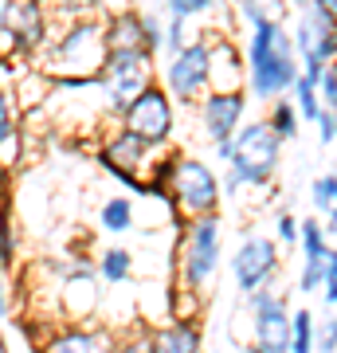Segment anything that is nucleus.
Returning a JSON list of instances; mask_svg holds the SVG:
<instances>
[{
	"label": "nucleus",
	"mask_w": 337,
	"mask_h": 353,
	"mask_svg": "<svg viewBox=\"0 0 337 353\" xmlns=\"http://www.w3.org/2000/svg\"><path fill=\"white\" fill-rule=\"evenodd\" d=\"M310 204H314V212L325 216L329 208L337 204V173H322V176H314L310 181Z\"/></svg>",
	"instance_id": "obj_25"
},
{
	"label": "nucleus",
	"mask_w": 337,
	"mask_h": 353,
	"mask_svg": "<svg viewBox=\"0 0 337 353\" xmlns=\"http://www.w3.org/2000/svg\"><path fill=\"white\" fill-rule=\"evenodd\" d=\"M188 39H192V36H188V20H185V16H169V24H165V51H161V55H176Z\"/></svg>",
	"instance_id": "obj_28"
},
{
	"label": "nucleus",
	"mask_w": 337,
	"mask_h": 353,
	"mask_svg": "<svg viewBox=\"0 0 337 353\" xmlns=\"http://www.w3.org/2000/svg\"><path fill=\"white\" fill-rule=\"evenodd\" d=\"M141 48L153 55L165 51V20L157 12H141Z\"/></svg>",
	"instance_id": "obj_27"
},
{
	"label": "nucleus",
	"mask_w": 337,
	"mask_h": 353,
	"mask_svg": "<svg viewBox=\"0 0 337 353\" xmlns=\"http://www.w3.org/2000/svg\"><path fill=\"white\" fill-rule=\"evenodd\" d=\"M247 102H251L247 90H208L200 99V130H204V138L212 141V145L232 138L243 126Z\"/></svg>",
	"instance_id": "obj_12"
},
{
	"label": "nucleus",
	"mask_w": 337,
	"mask_h": 353,
	"mask_svg": "<svg viewBox=\"0 0 337 353\" xmlns=\"http://www.w3.org/2000/svg\"><path fill=\"white\" fill-rule=\"evenodd\" d=\"M314 8H322V12H334L337 16V0H310Z\"/></svg>",
	"instance_id": "obj_41"
},
{
	"label": "nucleus",
	"mask_w": 337,
	"mask_h": 353,
	"mask_svg": "<svg viewBox=\"0 0 337 353\" xmlns=\"http://www.w3.org/2000/svg\"><path fill=\"white\" fill-rule=\"evenodd\" d=\"M278 161H283V141L271 126H267V118L259 122H243V126L232 134V157H227V169L251 185V189H263V185H271L278 173Z\"/></svg>",
	"instance_id": "obj_4"
},
{
	"label": "nucleus",
	"mask_w": 337,
	"mask_h": 353,
	"mask_svg": "<svg viewBox=\"0 0 337 353\" xmlns=\"http://www.w3.org/2000/svg\"><path fill=\"white\" fill-rule=\"evenodd\" d=\"M322 279H325V263H302L298 287L294 290H302V294H318V290H322Z\"/></svg>",
	"instance_id": "obj_32"
},
{
	"label": "nucleus",
	"mask_w": 337,
	"mask_h": 353,
	"mask_svg": "<svg viewBox=\"0 0 337 353\" xmlns=\"http://www.w3.org/2000/svg\"><path fill=\"white\" fill-rule=\"evenodd\" d=\"M102 334L99 330H79V326H71V330H63V334H55V338L48 341V350H55V353H87V350H102Z\"/></svg>",
	"instance_id": "obj_22"
},
{
	"label": "nucleus",
	"mask_w": 337,
	"mask_h": 353,
	"mask_svg": "<svg viewBox=\"0 0 337 353\" xmlns=\"http://www.w3.org/2000/svg\"><path fill=\"white\" fill-rule=\"evenodd\" d=\"M106 48H141V12L138 8H125V12L106 16Z\"/></svg>",
	"instance_id": "obj_18"
},
{
	"label": "nucleus",
	"mask_w": 337,
	"mask_h": 353,
	"mask_svg": "<svg viewBox=\"0 0 337 353\" xmlns=\"http://www.w3.org/2000/svg\"><path fill=\"white\" fill-rule=\"evenodd\" d=\"M150 185H165L169 196H173V204H176V212L188 216V220L192 216L220 212V201H224L220 176L200 161V157H173L169 165L157 169V181H150Z\"/></svg>",
	"instance_id": "obj_3"
},
{
	"label": "nucleus",
	"mask_w": 337,
	"mask_h": 353,
	"mask_svg": "<svg viewBox=\"0 0 337 353\" xmlns=\"http://www.w3.org/2000/svg\"><path fill=\"white\" fill-rule=\"evenodd\" d=\"M325 236H337V204L325 212Z\"/></svg>",
	"instance_id": "obj_40"
},
{
	"label": "nucleus",
	"mask_w": 337,
	"mask_h": 353,
	"mask_svg": "<svg viewBox=\"0 0 337 353\" xmlns=\"http://www.w3.org/2000/svg\"><path fill=\"white\" fill-rule=\"evenodd\" d=\"M298 248H302V263H325V255H329V236H325L322 220H302Z\"/></svg>",
	"instance_id": "obj_21"
},
{
	"label": "nucleus",
	"mask_w": 337,
	"mask_h": 353,
	"mask_svg": "<svg viewBox=\"0 0 337 353\" xmlns=\"http://www.w3.org/2000/svg\"><path fill=\"white\" fill-rule=\"evenodd\" d=\"M153 59L157 55L145 48H110L106 51V63L99 71V87L106 90V106H110L114 118H122L130 99H138L150 83H157Z\"/></svg>",
	"instance_id": "obj_6"
},
{
	"label": "nucleus",
	"mask_w": 337,
	"mask_h": 353,
	"mask_svg": "<svg viewBox=\"0 0 337 353\" xmlns=\"http://www.w3.org/2000/svg\"><path fill=\"white\" fill-rule=\"evenodd\" d=\"M12 259H16V232H12L8 212H0V263L8 267Z\"/></svg>",
	"instance_id": "obj_35"
},
{
	"label": "nucleus",
	"mask_w": 337,
	"mask_h": 353,
	"mask_svg": "<svg viewBox=\"0 0 337 353\" xmlns=\"http://www.w3.org/2000/svg\"><path fill=\"white\" fill-rule=\"evenodd\" d=\"M267 16H271V8H267V4H263V0H239V20H243V24H259V20H267Z\"/></svg>",
	"instance_id": "obj_37"
},
{
	"label": "nucleus",
	"mask_w": 337,
	"mask_h": 353,
	"mask_svg": "<svg viewBox=\"0 0 337 353\" xmlns=\"http://www.w3.org/2000/svg\"><path fill=\"white\" fill-rule=\"evenodd\" d=\"M224 255V228L220 216H192L185 228V243H181V287L185 294H204L212 283L216 267Z\"/></svg>",
	"instance_id": "obj_5"
},
{
	"label": "nucleus",
	"mask_w": 337,
	"mask_h": 353,
	"mask_svg": "<svg viewBox=\"0 0 337 353\" xmlns=\"http://www.w3.org/2000/svg\"><path fill=\"white\" fill-rule=\"evenodd\" d=\"M302 75V59L278 16H267L251 24L247 39V94L255 102H271L278 94H290L294 79Z\"/></svg>",
	"instance_id": "obj_1"
},
{
	"label": "nucleus",
	"mask_w": 337,
	"mask_h": 353,
	"mask_svg": "<svg viewBox=\"0 0 337 353\" xmlns=\"http://www.w3.org/2000/svg\"><path fill=\"white\" fill-rule=\"evenodd\" d=\"M94 271H99L102 283L118 287V283H125V279L134 275V255L125 252V248H106V252H99V263H94Z\"/></svg>",
	"instance_id": "obj_20"
},
{
	"label": "nucleus",
	"mask_w": 337,
	"mask_h": 353,
	"mask_svg": "<svg viewBox=\"0 0 337 353\" xmlns=\"http://www.w3.org/2000/svg\"><path fill=\"white\" fill-rule=\"evenodd\" d=\"M243 189H247V185H243V181H239V176L232 173V169H227V176L220 181V192H224V196H239Z\"/></svg>",
	"instance_id": "obj_38"
},
{
	"label": "nucleus",
	"mask_w": 337,
	"mask_h": 353,
	"mask_svg": "<svg viewBox=\"0 0 337 353\" xmlns=\"http://www.w3.org/2000/svg\"><path fill=\"white\" fill-rule=\"evenodd\" d=\"M212 8H216V0H165V12L169 16H185V20L208 16Z\"/></svg>",
	"instance_id": "obj_29"
},
{
	"label": "nucleus",
	"mask_w": 337,
	"mask_h": 353,
	"mask_svg": "<svg viewBox=\"0 0 337 353\" xmlns=\"http://www.w3.org/2000/svg\"><path fill=\"white\" fill-rule=\"evenodd\" d=\"M106 51L110 48H106L102 24L90 16H79L48 48L39 71H48V79H63V83H94L102 63H106Z\"/></svg>",
	"instance_id": "obj_2"
},
{
	"label": "nucleus",
	"mask_w": 337,
	"mask_h": 353,
	"mask_svg": "<svg viewBox=\"0 0 337 353\" xmlns=\"http://www.w3.org/2000/svg\"><path fill=\"white\" fill-rule=\"evenodd\" d=\"M247 59L224 36H208V90H243Z\"/></svg>",
	"instance_id": "obj_14"
},
{
	"label": "nucleus",
	"mask_w": 337,
	"mask_h": 353,
	"mask_svg": "<svg viewBox=\"0 0 337 353\" xmlns=\"http://www.w3.org/2000/svg\"><path fill=\"white\" fill-rule=\"evenodd\" d=\"M314 350H337V314H325V322H314Z\"/></svg>",
	"instance_id": "obj_33"
},
{
	"label": "nucleus",
	"mask_w": 337,
	"mask_h": 353,
	"mask_svg": "<svg viewBox=\"0 0 337 353\" xmlns=\"http://www.w3.org/2000/svg\"><path fill=\"white\" fill-rule=\"evenodd\" d=\"M322 299H325V306H337V248H329V255H325V279H322Z\"/></svg>",
	"instance_id": "obj_34"
},
{
	"label": "nucleus",
	"mask_w": 337,
	"mask_h": 353,
	"mask_svg": "<svg viewBox=\"0 0 337 353\" xmlns=\"http://www.w3.org/2000/svg\"><path fill=\"white\" fill-rule=\"evenodd\" d=\"M99 224L106 228V232H114V236L130 232V228H134V204L125 201V196H110V201L99 208Z\"/></svg>",
	"instance_id": "obj_23"
},
{
	"label": "nucleus",
	"mask_w": 337,
	"mask_h": 353,
	"mask_svg": "<svg viewBox=\"0 0 337 353\" xmlns=\"http://www.w3.org/2000/svg\"><path fill=\"white\" fill-rule=\"evenodd\" d=\"M290 4H294V8H306V4H310V0H290Z\"/></svg>",
	"instance_id": "obj_42"
},
{
	"label": "nucleus",
	"mask_w": 337,
	"mask_h": 353,
	"mask_svg": "<svg viewBox=\"0 0 337 353\" xmlns=\"http://www.w3.org/2000/svg\"><path fill=\"white\" fill-rule=\"evenodd\" d=\"M150 153H153V145H145L138 134H130V130L122 126L110 141H106V145H102L99 165L106 169V173L118 176L125 189L150 192V181H145V165H150Z\"/></svg>",
	"instance_id": "obj_11"
},
{
	"label": "nucleus",
	"mask_w": 337,
	"mask_h": 353,
	"mask_svg": "<svg viewBox=\"0 0 337 353\" xmlns=\"http://www.w3.org/2000/svg\"><path fill=\"white\" fill-rule=\"evenodd\" d=\"M173 102H185V106H196L204 94H208V36H192L185 48L169 55V63L161 67V79H157Z\"/></svg>",
	"instance_id": "obj_8"
},
{
	"label": "nucleus",
	"mask_w": 337,
	"mask_h": 353,
	"mask_svg": "<svg viewBox=\"0 0 337 353\" xmlns=\"http://www.w3.org/2000/svg\"><path fill=\"white\" fill-rule=\"evenodd\" d=\"M20 161V122H16V99L0 87V169Z\"/></svg>",
	"instance_id": "obj_17"
},
{
	"label": "nucleus",
	"mask_w": 337,
	"mask_h": 353,
	"mask_svg": "<svg viewBox=\"0 0 337 353\" xmlns=\"http://www.w3.org/2000/svg\"><path fill=\"white\" fill-rule=\"evenodd\" d=\"M298 232H302V220L294 212H278V220H275V236H278V243L283 248H294L298 243Z\"/></svg>",
	"instance_id": "obj_31"
},
{
	"label": "nucleus",
	"mask_w": 337,
	"mask_h": 353,
	"mask_svg": "<svg viewBox=\"0 0 337 353\" xmlns=\"http://www.w3.org/2000/svg\"><path fill=\"white\" fill-rule=\"evenodd\" d=\"M251 306V330H255V345L267 353H287L290 350V306L287 294L271 287H259L247 294Z\"/></svg>",
	"instance_id": "obj_9"
},
{
	"label": "nucleus",
	"mask_w": 337,
	"mask_h": 353,
	"mask_svg": "<svg viewBox=\"0 0 337 353\" xmlns=\"http://www.w3.org/2000/svg\"><path fill=\"white\" fill-rule=\"evenodd\" d=\"M314 126H318V141H322V145H334L337 141V110L322 106V114L314 118Z\"/></svg>",
	"instance_id": "obj_36"
},
{
	"label": "nucleus",
	"mask_w": 337,
	"mask_h": 353,
	"mask_svg": "<svg viewBox=\"0 0 337 353\" xmlns=\"http://www.w3.org/2000/svg\"><path fill=\"white\" fill-rule=\"evenodd\" d=\"M318 94H322V106L337 110V59H329V63H325L322 79H318Z\"/></svg>",
	"instance_id": "obj_30"
},
{
	"label": "nucleus",
	"mask_w": 337,
	"mask_h": 353,
	"mask_svg": "<svg viewBox=\"0 0 337 353\" xmlns=\"http://www.w3.org/2000/svg\"><path fill=\"white\" fill-rule=\"evenodd\" d=\"M200 345H204V334H200L192 318H176V322H169L165 330L153 334V350H165V353H192Z\"/></svg>",
	"instance_id": "obj_16"
},
{
	"label": "nucleus",
	"mask_w": 337,
	"mask_h": 353,
	"mask_svg": "<svg viewBox=\"0 0 337 353\" xmlns=\"http://www.w3.org/2000/svg\"><path fill=\"white\" fill-rule=\"evenodd\" d=\"M267 126L278 134V141H294V138H298L302 114H298V106H294L290 94H278V99L267 102Z\"/></svg>",
	"instance_id": "obj_19"
},
{
	"label": "nucleus",
	"mask_w": 337,
	"mask_h": 353,
	"mask_svg": "<svg viewBox=\"0 0 337 353\" xmlns=\"http://www.w3.org/2000/svg\"><path fill=\"white\" fill-rule=\"evenodd\" d=\"M130 134H138L145 145L161 150L173 141V130H176V110H173V94L161 87V83H150L141 90L138 99H130V106L122 110L118 118Z\"/></svg>",
	"instance_id": "obj_7"
},
{
	"label": "nucleus",
	"mask_w": 337,
	"mask_h": 353,
	"mask_svg": "<svg viewBox=\"0 0 337 353\" xmlns=\"http://www.w3.org/2000/svg\"><path fill=\"white\" fill-rule=\"evenodd\" d=\"M290 350L294 353L314 350V314L310 310H294L290 314Z\"/></svg>",
	"instance_id": "obj_26"
},
{
	"label": "nucleus",
	"mask_w": 337,
	"mask_h": 353,
	"mask_svg": "<svg viewBox=\"0 0 337 353\" xmlns=\"http://www.w3.org/2000/svg\"><path fill=\"white\" fill-rule=\"evenodd\" d=\"M278 263H283V255H278L275 240H267V236H247V240L236 248V255H232V283H236V290L247 299L251 290L275 283Z\"/></svg>",
	"instance_id": "obj_10"
},
{
	"label": "nucleus",
	"mask_w": 337,
	"mask_h": 353,
	"mask_svg": "<svg viewBox=\"0 0 337 353\" xmlns=\"http://www.w3.org/2000/svg\"><path fill=\"white\" fill-rule=\"evenodd\" d=\"M290 99H294V106H298V114L306 118V122H314V118L322 114V94H318V83H314V79H306V75L294 79Z\"/></svg>",
	"instance_id": "obj_24"
},
{
	"label": "nucleus",
	"mask_w": 337,
	"mask_h": 353,
	"mask_svg": "<svg viewBox=\"0 0 337 353\" xmlns=\"http://www.w3.org/2000/svg\"><path fill=\"white\" fill-rule=\"evenodd\" d=\"M94 267L79 263L75 271H63V310L75 318V322H87L94 310H99V287H94Z\"/></svg>",
	"instance_id": "obj_15"
},
{
	"label": "nucleus",
	"mask_w": 337,
	"mask_h": 353,
	"mask_svg": "<svg viewBox=\"0 0 337 353\" xmlns=\"http://www.w3.org/2000/svg\"><path fill=\"white\" fill-rule=\"evenodd\" d=\"M0 322H8V287H4V275H0Z\"/></svg>",
	"instance_id": "obj_39"
},
{
	"label": "nucleus",
	"mask_w": 337,
	"mask_h": 353,
	"mask_svg": "<svg viewBox=\"0 0 337 353\" xmlns=\"http://www.w3.org/2000/svg\"><path fill=\"white\" fill-rule=\"evenodd\" d=\"M294 48L298 59H322V63L337 59V16L306 4L294 24Z\"/></svg>",
	"instance_id": "obj_13"
}]
</instances>
